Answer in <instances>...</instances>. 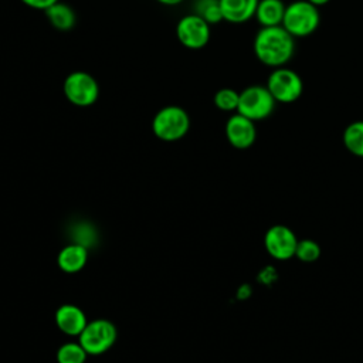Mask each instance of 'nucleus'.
Instances as JSON below:
<instances>
[{"label": "nucleus", "instance_id": "nucleus-10", "mask_svg": "<svg viewBox=\"0 0 363 363\" xmlns=\"http://www.w3.org/2000/svg\"><path fill=\"white\" fill-rule=\"evenodd\" d=\"M225 136L233 147L248 149L254 145L257 138L254 121L235 112L225 122Z\"/></svg>", "mask_w": 363, "mask_h": 363}, {"label": "nucleus", "instance_id": "nucleus-4", "mask_svg": "<svg viewBox=\"0 0 363 363\" xmlns=\"http://www.w3.org/2000/svg\"><path fill=\"white\" fill-rule=\"evenodd\" d=\"M62 92L67 101L72 105L86 108L98 101L99 84L91 74L85 71H74L65 77Z\"/></svg>", "mask_w": 363, "mask_h": 363}, {"label": "nucleus", "instance_id": "nucleus-12", "mask_svg": "<svg viewBox=\"0 0 363 363\" xmlns=\"http://www.w3.org/2000/svg\"><path fill=\"white\" fill-rule=\"evenodd\" d=\"M88 261V250L78 242L65 245L57 255V265L67 274L79 272Z\"/></svg>", "mask_w": 363, "mask_h": 363}, {"label": "nucleus", "instance_id": "nucleus-1", "mask_svg": "<svg viewBox=\"0 0 363 363\" xmlns=\"http://www.w3.org/2000/svg\"><path fill=\"white\" fill-rule=\"evenodd\" d=\"M295 52V38L282 27H261L254 38V54L264 65L284 67Z\"/></svg>", "mask_w": 363, "mask_h": 363}, {"label": "nucleus", "instance_id": "nucleus-22", "mask_svg": "<svg viewBox=\"0 0 363 363\" xmlns=\"http://www.w3.org/2000/svg\"><path fill=\"white\" fill-rule=\"evenodd\" d=\"M157 3L160 4H164V6H177L180 4L183 0H156Z\"/></svg>", "mask_w": 363, "mask_h": 363}, {"label": "nucleus", "instance_id": "nucleus-6", "mask_svg": "<svg viewBox=\"0 0 363 363\" xmlns=\"http://www.w3.org/2000/svg\"><path fill=\"white\" fill-rule=\"evenodd\" d=\"M118 330L116 326L108 319H94L86 323L78 342L88 354H102L109 350L116 342Z\"/></svg>", "mask_w": 363, "mask_h": 363}, {"label": "nucleus", "instance_id": "nucleus-3", "mask_svg": "<svg viewBox=\"0 0 363 363\" xmlns=\"http://www.w3.org/2000/svg\"><path fill=\"white\" fill-rule=\"evenodd\" d=\"M320 14L315 4L308 0H296L286 6L282 27L294 37H308L319 27Z\"/></svg>", "mask_w": 363, "mask_h": 363}, {"label": "nucleus", "instance_id": "nucleus-15", "mask_svg": "<svg viewBox=\"0 0 363 363\" xmlns=\"http://www.w3.org/2000/svg\"><path fill=\"white\" fill-rule=\"evenodd\" d=\"M44 13L50 24L60 31H68L77 23V16L74 9L62 1H57L55 4L44 10Z\"/></svg>", "mask_w": 363, "mask_h": 363}, {"label": "nucleus", "instance_id": "nucleus-5", "mask_svg": "<svg viewBox=\"0 0 363 363\" xmlns=\"http://www.w3.org/2000/svg\"><path fill=\"white\" fill-rule=\"evenodd\" d=\"M277 101L267 86L250 85L240 92L237 112L251 121H262L275 109Z\"/></svg>", "mask_w": 363, "mask_h": 363}, {"label": "nucleus", "instance_id": "nucleus-11", "mask_svg": "<svg viewBox=\"0 0 363 363\" xmlns=\"http://www.w3.org/2000/svg\"><path fill=\"white\" fill-rule=\"evenodd\" d=\"M55 325L57 328L68 335V336H79L84 328L88 323L85 312L74 305V303H64L55 311Z\"/></svg>", "mask_w": 363, "mask_h": 363}, {"label": "nucleus", "instance_id": "nucleus-13", "mask_svg": "<svg viewBox=\"0 0 363 363\" xmlns=\"http://www.w3.org/2000/svg\"><path fill=\"white\" fill-rule=\"evenodd\" d=\"M259 0H220L223 18L233 24H241L255 16Z\"/></svg>", "mask_w": 363, "mask_h": 363}, {"label": "nucleus", "instance_id": "nucleus-7", "mask_svg": "<svg viewBox=\"0 0 363 363\" xmlns=\"http://www.w3.org/2000/svg\"><path fill=\"white\" fill-rule=\"evenodd\" d=\"M268 91L277 102L291 104L299 99L303 92V82L299 74L294 69L278 67L274 68L268 75L267 85Z\"/></svg>", "mask_w": 363, "mask_h": 363}, {"label": "nucleus", "instance_id": "nucleus-9", "mask_svg": "<svg viewBox=\"0 0 363 363\" xmlns=\"http://www.w3.org/2000/svg\"><path fill=\"white\" fill-rule=\"evenodd\" d=\"M298 238L295 233L282 224H275L269 227L264 237V245L267 252L278 259V261H286L295 257Z\"/></svg>", "mask_w": 363, "mask_h": 363}, {"label": "nucleus", "instance_id": "nucleus-8", "mask_svg": "<svg viewBox=\"0 0 363 363\" xmlns=\"http://www.w3.org/2000/svg\"><path fill=\"white\" fill-rule=\"evenodd\" d=\"M210 24L197 14L183 16L176 26V37L179 43L189 50H200L210 41Z\"/></svg>", "mask_w": 363, "mask_h": 363}, {"label": "nucleus", "instance_id": "nucleus-14", "mask_svg": "<svg viewBox=\"0 0 363 363\" xmlns=\"http://www.w3.org/2000/svg\"><path fill=\"white\" fill-rule=\"evenodd\" d=\"M285 9L286 6L284 4L282 0H259L254 17L257 18L261 27L281 26Z\"/></svg>", "mask_w": 363, "mask_h": 363}, {"label": "nucleus", "instance_id": "nucleus-21", "mask_svg": "<svg viewBox=\"0 0 363 363\" xmlns=\"http://www.w3.org/2000/svg\"><path fill=\"white\" fill-rule=\"evenodd\" d=\"M57 1L60 0H21L23 4H26L27 7L30 9H34V10H47L48 7H51L52 4H55Z\"/></svg>", "mask_w": 363, "mask_h": 363}, {"label": "nucleus", "instance_id": "nucleus-16", "mask_svg": "<svg viewBox=\"0 0 363 363\" xmlns=\"http://www.w3.org/2000/svg\"><path fill=\"white\" fill-rule=\"evenodd\" d=\"M343 145L352 155L363 157V121H354L346 126Z\"/></svg>", "mask_w": 363, "mask_h": 363}, {"label": "nucleus", "instance_id": "nucleus-2", "mask_svg": "<svg viewBox=\"0 0 363 363\" xmlns=\"http://www.w3.org/2000/svg\"><path fill=\"white\" fill-rule=\"evenodd\" d=\"M190 116L186 109L177 105H167L159 109L152 119L153 135L163 142H176L187 135Z\"/></svg>", "mask_w": 363, "mask_h": 363}, {"label": "nucleus", "instance_id": "nucleus-20", "mask_svg": "<svg viewBox=\"0 0 363 363\" xmlns=\"http://www.w3.org/2000/svg\"><path fill=\"white\" fill-rule=\"evenodd\" d=\"M295 257L302 262H313L320 257V247L313 240H299Z\"/></svg>", "mask_w": 363, "mask_h": 363}, {"label": "nucleus", "instance_id": "nucleus-23", "mask_svg": "<svg viewBox=\"0 0 363 363\" xmlns=\"http://www.w3.org/2000/svg\"><path fill=\"white\" fill-rule=\"evenodd\" d=\"M308 1H311L312 4H315L316 7H319V6H323V4H326V3H329L330 0H308Z\"/></svg>", "mask_w": 363, "mask_h": 363}, {"label": "nucleus", "instance_id": "nucleus-19", "mask_svg": "<svg viewBox=\"0 0 363 363\" xmlns=\"http://www.w3.org/2000/svg\"><path fill=\"white\" fill-rule=\"evenodd\" d=\"M214 105L224 112H237L238 101H240V92H237L233 88H221L214 94Z\"/></svg>", "mask_w": 363, "mask_h": 363}, {"label": "nucleus", "instance_id": "nucleus-18", "mask_svg": "<svg viewBox=\"0 0 363 363\" xmlns=\"http://www.w3.org/2000/svg\"><path fill=\"white\" fill-rule=\"evenodd\" d=\"M86 356L79 342H67L58 347L55 359L58 363H85Z\"/></svg>", "mask_w": 363, "mask_h": 363}, {"label": "nucleus", "instance_id": "nucleus-17", "mask_svg": "<svg viewBox=\"0 0 363 363\" xmlns=\"http://www.w3.org/2000/svg\"><path fill=\"white\" fill-rule=\"evenodd\" d=\"M194 14L201 17L210 26L223 21V11L220 0H196L193 4Z\"/></svg>", "mask_w": 363, "mask_h": 363}]
</instances>
